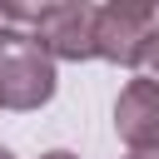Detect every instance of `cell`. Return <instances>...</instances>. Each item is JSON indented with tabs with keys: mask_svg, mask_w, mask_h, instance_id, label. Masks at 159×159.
<instances>
[{
	"mask_svg": "<svg viewBox=\"0 0 159 159\" xmlns=\"http://www.w3.org/2000/svg\"><path fill=\"white\" fill-rule=\"evenodd\" d=\"M154 30H159V10H154V5H129V0L99 5V20H94V55L109 60V65L139 70L144 45L154 40Z\"/></svg>",
	"mask_w": 159,
	"mask_h": 159,
	"instance_id": "3957f363",
	"label": "cell"
},
{
	"mask_svg": "<svg viewBox=\"0 0 159 159\" xmlns=\"http://www.w3.org/2000/svg\"><path fill=\"white\" fill-rule=\"evenodd\" d=\"M114 129L129 149H154L159 144V84H149L144 75L129 80L114 99Z\"/></svg>",
	"mask_w": 159,
	"mask_h": 159,
	"instance_id": "277c9868",
	"label": "cell"
},
{
	"mask_svg": "<svg viewBox=\"0 0 159 159\" xmlns=\"http://www.w3.org/2000/svg\"><path fill=\"white\" fill-rule=\"evenodd\" d=\"M40 159H80V154H70V149H50V154H40Z\"/></svg>",
	"mask_w": 159,
	"mask_h": 159,
	"instance_id": "52a82bcc",
	"label": "cell"
},
{
	"mask_svg": "<svg viewBox=\"0 0 159 159\" xmlns=\"http://www.w3.org/2000/svg\"><path fill=\"white\" fill-rule=\"evenodd\" d=\"M55 99V60L30 30L0 35V109H40Z\"/></svg>",
	"mask_w": 159,
	"mask_h": 159,
	"instance_id": "6da1fadb",
	"label": "cell"
},
{
	"mask_svg": "<svg viewBox=\"0 0 159 159\" xmlns=\"http://www.w3.org/2000/svg\"><path fill=\"white\" fill-rule=\"evenodd\" d=\"M94 20H99V5L89 0H50L35 10V45L50 55V60H94Z\"/></svg>",
	"mask_w": 159,
	"mask_h": 159,
	"instance_id": "7a4b0ae2",
	"label": "cell"
},
{
	"mask_svg": "<svg viewBox=\"0 0 159 159\" xmlns=\"http://www.w3.org/2000/svg\"><path fill=\"white\" fill-rule=\"evenodd\" d=\"M139 70H144V80H149V84H159V30H154V40L144 45V60H139Z\"/></svg>",
	"mask_w": 159,
	"mask_h": 159,
	"instance_id": "5b68a950",
	"label": "cell"
},
{
	"mask_svg": "<svg viewBox=\"0 0 159 159\" xmlns=\"http://www.w3.org/2000/svg\"><path fill=\"white\" fill-rule=\"evenodd\" d=\"M5 30H15V25H10V15H5V5H0V35H5Z\"/></svg>",
	"mask_w": 159,
	"mask_h": 159,
	"instance_id": "ba28073f",
	"label": "cell"
},
{
	"mask_svg": "<svg viewBox=\"0 0 159 159\" xmlns=\"http://www.w3.org/2000/svg\"><path fill=\"white\" fill-rule=\"evenodd\" d=\"M0 159H15V154H10V149H0Z\"/></svg>",
	"mask_w": 159,
	"mask_h": 159,
	"instance_id": "9c48e42d",
	"label": "cell"
},
{
	"mask_svg": "<svg viewBox=\"0 0 159 159\" xmlns=\"http://www.w3.org/2000/svg\"><path fill=\"white\" fill-rule=\"evenodd\" d=\"M129 159H159V144L154 149H129Z\"/></svg>",
	"mask_w": 159,
	"mask_h": 159,
	"instance_id": "8992f818",
	"label": "cell"
}]
</instances>
